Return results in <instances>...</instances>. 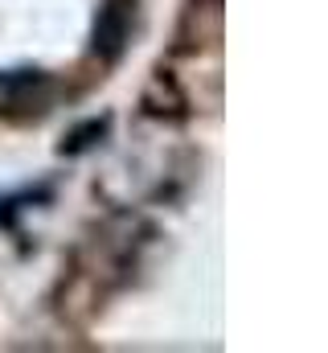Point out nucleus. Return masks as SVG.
Segmentation results:
<instances>
[{
  "label": "nucleus",
  "mask_w": 328,
  "mask_h": 353,
  "mask_svg": "<svg viewBox=\"0 0 328 353\" xmlns=\"http://www.w3.org/2000/svg\"><path fill=\"white\" fill-rule=\"evenodd\" d=\"M123 37H127V8H123V0H111L103 8V17H99V50H103V58H115L123 50Z\"/></svg>",
  "instance_id": "f257e3e1"
}]
</instances>
